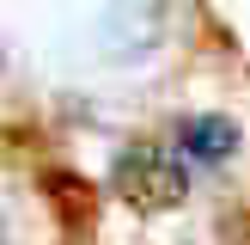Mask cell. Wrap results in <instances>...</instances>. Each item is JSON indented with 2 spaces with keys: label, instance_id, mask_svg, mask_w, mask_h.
Segmentation results:
<instances>
[{
  "label": "cell",
  "instance_id": "obj_1",
  "mask_svg": "<svg viewBox=\"0 0 250 245\" xmlns=\"http://www.w3.org/2000/svg\"><path fill=\"white\" fill-rule=\"evenodd\" d=\"M116 184H122V196L141 202V208H171V202H183V190H189V159H183L177 147L134 141L128 153L116 159Z\"/></svg>",
  "mask_w": 250,
  "mask_h": 245
},
{
  "label": "cell",
  "instance_id": "obj_2",
  "mask_svg": "<svg viewBox=\"0 0 250 245\" xmlns=\"http://www.w3.org/2000/svg\"><path fill=\"white\" fill-rule=\"evenodd\" d=\"M177 153L195 166H220L238 153V122L232 117H183L177 122Z\"/></svg>",
  "mask_w": 250,
  "mask_h": 245
},
{
  "label": "cell",
  "instance_id": "obj_3",
  "mask_svg": "<svg viewBox=\"0 0 250 245\" xmlns=\"http://www.w3.org/2000/svg\"><path fill=\"white\" fill-rule=\"evenodd\" d=\"M49 190H55V208H61V220L67 227H80V202H92V184H80L73 172H49Z\"/></svg>",
  "mask_w": 250,
  "mask_h": 245
}]
</instances>
